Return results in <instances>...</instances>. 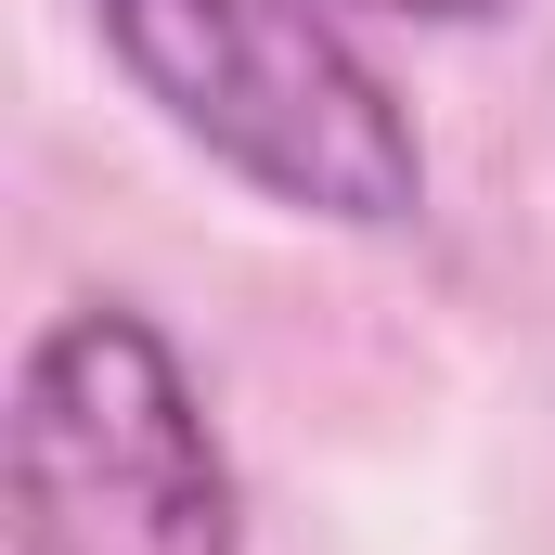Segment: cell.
Returning a JSON list of instances; mask_svg holds the SVG:
<instances>
[{"label":"cell","mask_w":555,"mask_h":555,"mask_svg":"<svg viewBox=\"0 0 555 555\" xmlns=\"http://www.w3.org/2000/svg\"><path fill=\"white\" fill-rule=\"evenodd\" d=\"M104 52L181 142L259 181L297 220L401 233L426 207V155L401 91L336 39L323 0H91Z\"/></svg>","instance_id":"obj_1"},{"label":"cell","mask_w":555,"mask_h":555,"mask_svg":"<svg viewBox=\"0 0 555 555\" xmlns=\"http://www.w3.org/2000/svg\"><path fill=\"white\" fill-rule=\"evenodd\" d=\"M0 504L13 555H246L233 452L130 297H78L26 336L0 414Z\"/></svg>","instance_id":"obj_2"},{"label":"cell","mask_w":555,"mask_h":555,"mask_svg":"<svg viewBox=\"0 0 555 555\" xmlns=\"http://www.w3.org/2000/svg\"><path fill=\"white\" fill-rule=\"evenodd\" d=\"M388 13H426V26H465V13H504V0H388Z\"/></svg>","instance_id":"obj_3"}]
</instances>
